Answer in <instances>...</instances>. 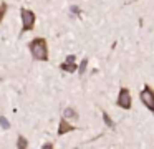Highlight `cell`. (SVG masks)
Returning a JSON list of instances; mask_svg holds the SVG:
<instances>
[{
	"instance_id": "cell-1",
	"label": "cell",
	"mask_w": 154,
	"mask_h": 149,
	"mask_svg": "<svg viewBox=\"0 0 154 149\" xmlns=\"http://www.w3.org/2000/svg\"><path fill=\"white\" fill-rule=\"evenodd\" d=\"M28 48H30V53L35 60H38V61H47L48 60V43L45 38H42V36L33 38L28 45Z\"/></svg>"
},
{
	"instance_id": "cell-2",
	"label": "cell",
	"mask_w": 154,
	"mask_h": 149,
	"mask_svg": "<svg viewBox=\"0 0 154 149\" xmlns=\"http://www.w3.org/2000/svg\"><path fill=\"white\" fill-rule=\"evenodd\" d=\"M20 18H22V35L27 33V32H30V30H33L35 22H37V17H35V13L32 12L30 8L22 7L20 8Z\"/></svg>"
},
{
	"instance_id": "cell-3",
	"label": "cell",
	"mask_w": 154,
	"mask_h": 149,
	"mask_svg": "<svg viewBox=\"0 0 154 149\" xmlns=\"http://www.w3.org/2000/svg\"><path fill=\"white\" fill-rule=\"evenodd\" d=\"M139 98H141V101H143V104L146 106L151 113H154V91H152L151 86H147V85L144 86L143 91L139 93Z\"/></svg>"
},
{
	"instance_id": "cell-4",
	"label": "cell",
	"mask_w": 154,
	"mask_h": 149,
	"mask_svg": "<svg viewBox=\"0 0 154 149\" xmlns=\"http://www.w3.org/2000/svg\"><path fill=\"white\" fill-rule=\"evenodd\" d=\"M118 106L123 109H129L131 104H133V99H131V93L128 88H121L119 93H118V99H116Z\"/></svg>"
},
{
	"instance_id": "cell-5",
	"label": "cell",
	"mask_w": 154,
	"mask_h": 149,
	"mask_svg": "<svg viewBox=\"0 0 154 149\" xmlns=\"http://www.w3.org/2000/svg\"><path fill=\"white\" fill-rule=\"evenodd\" d=\"M75 126H71L70 123L66 121V118H63V119H60V124H58V136H63V134H66V132H71V131H75Z\"/></svg>"
},
{
	"instance_id": "cell-6",
	"label": "cell",
	"mask_w": 154,
	"mask_h": 149,
	"mask_svg": "<svg viewBox=\"0 0 154 149\" xmlns=\"http://www.w3.org/2000/svg\"><path fill=\"white\" fill-rule=\"evenodd\" d=\"M60 68L63 70V71L73 73V71H76V70H78V65H76V63H66V61H63L60 65Z\"/></svg>"
},
{
	"instance_id": "cell-7",
	"label": "cell",
	"mask_w": 154,
	"mask_h": 149,
	"mask_svg": "<svg viewBox=\"0 0 154 149\" xmlns=\"http://www.w3.org/2000/svg\"><path fill=\"white\" fill-rule=\"evenodd\" d=\"M63 116L66 119H78V113L75 111L73 108H66V109H63Z\"/></svg>"
},
{
	"instance_id": "cell-8",
	"label": "cell",
	"mask_w": 154,
	"mask_h": 149,
	"mask_svg": "<svg viewBox=\"0 0 154 149\" xmlns=\"http://www.w3.org/2000/svg\"><path fill=\"white\" fill-rule=\"evenodd\" d=\"M28 147V141L25 136H18L17 139V149H27Z\"/></svg>"
},
{
	"instance_id": "cell-9",
	"label": "cell",
	"mask_w": 154,
	"mask_h": 149,
	"mask_svg": "<svg viewBox=\"0 0 154 149\" xmlns=\"http://www.w3.org/2000/svg\"><path fill=\"white\" fill-rule=\"evenodd\" d=\"M103 121H104V124H106L108 128H111V129L114 128V123H113V119L109 118V114H108L106 111H103Z\"/></svg>"
},
{
	"instance_id": "cell-10",
	"label": "cell",
	"mask_w": 154,
	"mask_h": 149,
	"mask_svg": "<svg viewBox=\"0 0 154 149\" xmlns=\"http://www.w3.org/2000/svg\"><path fill=\"white\" fill-rule=\"evenodd\" d=\"M86 68H88V60L85 58V60H81V63L78 65V70H76V71H80V75H83V73L86 71Z\"/></svg>"
},
{
	"instance_id": "cell-11",
	"label": "cell",
	"mask_w": 154,
	"mask_h": 149,
	"mask_svg": "<svg viewBox=\"0 0 154 149\" xmlns=\"http://www.w3.org/2000/svg\"><path fill=\"white\" fill-rule=\"evenodd\" d=\"M7 3H0V25H2V22H4V17L5 13H7Z\"/></svg>"
},
{
	"instance_id": "cell-12",
	"label": "cell",
	"mask_w": 154,
	"mask_h": 149,
	"mask_svg": "<svg viewBox=\"0 0 154 149\" xmlns=\"http://www.w3.org/2000/svg\"><path fill=\"white\" fill-rule=\"evenodd\" d=\"M0 126H2L4 129H8V128H10V123L7 121V118H5V116H2V118H0Z\"/></svg>"
},
{
	"instance_id": "cell-13",
	"label": "cell",
	"mask_w": 154,
	"mask_h": 149,
	"mask_svg": "<svg viewBox=\"0 0 154 149\" xmlns=\"http://www.w3.org/2000/svg\"><path fill=\"white\" fill-rule=\"evenodd\" d=\"M70 10H71V13H73L75 17H80L81 15V8H80V7H76V5H73Z\"/></svg>"
},
{
	"instance_id": "cell-14",
	"label": "cell",
	"mask_w": 154,
	"mask_h": 149,
	"mask_svg": "<svg viewBox=\"0 0 154 149\" xmlns=\"http://www.w3.org/2000/svg\"><path fill=\"white\" fill-rule=\"evenodd\" d=\"M75 60H76V58H75V55H68L65 61H66V63H75Z\"/></svg>"
},
{
	"instance_id": "cell-15",
	"label": "cell",
	"mask_w": 154,
	"mask_h": 149,
	"mask_svg": "<svg viewBox=\"0 0 154 149\" xmlns=\"http://www.w3.org/2000/svg\"><path fill=\"white\" fill-rule=\"evenodd\" d=\"M42 149H55V147H53V144H51V142H45V144L42 146Z\"/></svg>"
}]
</instances>
